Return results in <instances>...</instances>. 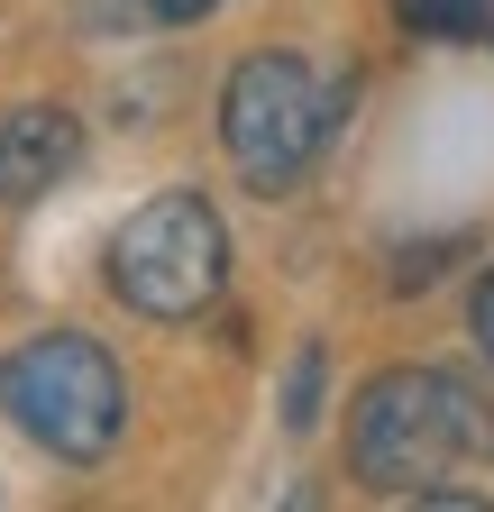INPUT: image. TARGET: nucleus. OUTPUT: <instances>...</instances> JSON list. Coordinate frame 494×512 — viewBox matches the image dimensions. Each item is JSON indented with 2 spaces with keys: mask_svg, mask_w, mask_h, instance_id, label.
<instances>
[{
  "mask_svg": "<svg viewBox=\"0 0 494 512\" xmlns=\"http://www.w3.org/2000/svg\"><path fill=\"white\" fill-rule=\"evenodd\" d=\"M476 458L467 439V375L449 366H385L366 375V394L348 412V476L366 494H412V503H467L440 476Z\"/></svg>",
  "mask_w": 494,
  "mask_h": 512,
  "instance_id": "1",
  "label": "nucleus"
},
{
  "mask_svg": "<svg viewBox=\"0 0 494 512\" xmlns=\"http://www.w3.org/2000/svg\"><path fill=\"white\" fill-rule=\"evenodd\" d=\"M0 412H10L46 458L101 467L119 448V430H129V375L83 330H37V339H19L0 357Z\"/></svg>",
  "mask_w": 494,
  "mask_h": 512,
  "instance_id": "2",
  "label": "nucleus"
},
{
  "mask_svg": "<svg viewBox=\"0 0 494 512\" xmlns=\"http://www.w3.org/2000/svg\"><path fill=\"white\" fill-rule=\"evenodd\" d=\"M229 284V229L202 192H156L110 238V293L138 320H193Z\"/></svg>",
  "mask_w": 494,
  "mask_h": 512,
  "instance_id": "3",
  "label": "nucleus"
},
{
  "mask_svg": "<svg viewBox=\"0 0 494 512\" xmlns=\"http://www.w3.org/2000/svg\"><path fill=\"white\" fill-rule=\"evenodd\" d=\"M321 138H330V92H321V74L302 55L266 46V55H247L220 83V147H229L247 192H266V202L293 192L302 174H312Z\"/></svg>",
  "mask_w": 494,
  "mask_h": 512,
  "instance_id": "4",
  "label": "nucleus"
},
{
  "mask_svg": "<svg viewBox=\"0 0 494 512\" xmlns=\"http://www.w3.org/2000/svg\"><path fill=\"white\" fill-rule=\"evenodd\" d=\"M74 165H83V119H74L65 101H19V110H0V211L46 202Z\"/></svg>",
  "mask_w": 494,
  "mask_h": 512,
  "instance_id": "5",
  "label": "nucleus"
},
{
  "mask_svg": "<svg viewBox=\"0 0 494 512\" xmlns=\"http://www.w3.org/2000/svg\"><path fill=\"white\" fill-rule=\"evenodd\" d=\"M394 19L430 46H458V37H494V10L485 0H394Z\"/></svg>",
  "mask_w": 494,
  "mask_h": 512,
  "instance_id": "6",
  "label": "nucleus"
},
{
  "mask_svg": "<svg viewBox=\"0 0 494 512\" xmlns=\"http://www.w3.org/2000/svg\"><path fill=\"white\" fill-rule=\"evenodd\" d=\"M467 439L476 458H494V375H467Z\"/></svg>",
  "mask_w": 494,
  "mask_h": 512,
  "instance_id": "7",
  "label": "nucleus"
},
{
  "mask_svg": "<svg viewBox=\"0 0 494 512\" xmlns=\"http://www.w3.org/2000/svg\"><path fill=\"white\" fill-rule=\"evenodd\" d=\"M467 330H476V357L494 366V266L476 275V293H467Z\"/></svg>",
  "mask_w": 494,
  "mask_h": 512,
  "instance_id": "8",
  "label": "nucleus"
},
{
  "mask_svg": "<svg viewBox=\"0 0 494 512\" xmlns=\"http://www.w3.org/2000/svg\"><path fill=\"white\" fill-rule=\"evenodd\" d=\"M211 10H220V0H147L156 28H193V19H211Z\"/></svg>",
  "mask_w": 494,
  "mask_h": 512,
  "instance_id": "9",
  "label": "nucleus"
},
{
  "mask_svg": "<svg viewBox=\"0 0 494 512\" xmlns=\"http://www.w3.org/2000/svg\"><path fill=\"white\" fill-rule=\"evenodd\" d=\"M485 10H494V0H485Z\"/></svg>",
  "mask_w": 494,
  "mask_h": 512,
  "instance_id": "10",
  "label": "nucleus"
}]
</instances>
